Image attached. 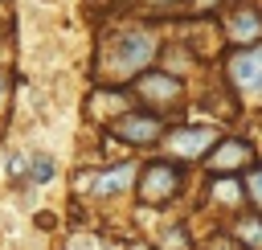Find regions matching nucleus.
Listing matches in <instances>:
<instances>
[{
    "label": "nucleus",
    "instance_id": "obj_1",
    "mask_svg": "<svg viewBox=\"0 0 262 250\" xmlns=\"http://www.w3.org/2000/svg\"><path fill=\"white\" fill-rule=\"evenodd\" d=\"M151 57H156V33L131 25V29H119V33L106 41V49H102V74L119 82V78L139 74Z\"/></svg>",
    "mask_w": 262,
    "mask_h": 250
},
{
    "label": "nucleus",
    "instance_id": "obj_2",
    "mask_svg": "<svg viewBox=\"0 0 262 250\" xmlns=\"http://www.w3.org/2000/svg\"><path fill=\"white\" fill-rule=\"evenodd\" d=\"M229 82L242 98L250 102H262V45L254 49H237L229 57Z\"/></svg>",
    "mask_w": 262,
    "mask_h": 250
},
{
    "label": "nucleus",
    "instance_id": "obj_3",
    "mask_svg": "<svg viewBox=\"0 0 262 250\" xmlns=\"http://www.w3.org/2000/svg\"><path fill=\"white\" fill-rule=\"evenodd\" d=\"M180 168L172 164V160H156V164H147L143 168V176H139V197L143 201H151V205H160V201H168L176 189H180Z\"/></svg>",
    "mask_w": 262,
    "mask_h": 250
},
{
    "label": "nucleus",
    "instance_id": "obj_4",
    "mask_svg": "<svg viewBox=\"0 0 262 250\" xmlns=\"http://www.w3.org/2000/svg\"><path fill=\"white\" fill-rule=\"evenodd\" d=\"M217 143V131L213 127H180V131H172L168 135V148L180 156V160H196L205 148H213Z\"/></svg>",
    "mask_w": 262,
    "mask_h": 250
},
{
    "label": "nucleus",
    "instance_id": "obj_5",
    "mask_svg": "<svg viewBox=\"0 0 262 250\" xmlns=\"http://www.w3.org/2000/svg\"><path fill=\"white\" fill-rule=\"evenodd\" d=\"M111 127H115V135L127 139V143H156V139H160V119H156V115H119Z\"/></svg>",
    "mask_w": 262,
    "mask_h": 250
},
{
    "label": "nucleus",
    "instance_id": "obj_6",
    "mask_svg": "<svg viewBox=\"0 0 262 250\" xmlns=\"http://www.w3.org/2000/svg\"><path fill=\"white\" fill-rule=\"evenodd\" d=\"M250 143L246 139H225V143H217L213 148V156H209V168L213 172H237L242 164H250Z\"/></svg>",
    "mask_w": 262,
    "mask_h": 250
},
{
    "label": "nucleus",
    "instance_id": "obj_7",
    "mask_svg": "<svg viewBox=\"0 0 262 250\" xmlns=\"http://www.w3.org/2000/svg\"><path fill=\"white\" fill-rule=\"evenodd\" d=\"M139 94H143V102L168 107V102H176V98H180V82H176L172 74H147V78L139 82Z\"/></svg>",
    "mask_w": 262,
    "mask_h": 250
},
{
    "label": "nucleus",
    "instance_id": "obj_8",
    "mask_svg": "<svg viewBox=\"0 0 262 250\" xmlns=\"http://www.w3.org/2000/svg\"><path fill=\"white\" fill-rule=\"evenodd\" d=\"M229 37H233L237 45L258 41V37H262V12H258V8H237V12L229 16Z\"/></svg>",
    "mask_w": 262,
    "mask_h": 250
},
{
    "label": "nucleus",
    "instance_id": "obj_9",
    "mask_svg": "<svg viewBox=\"0 0 262 250\" xmlns=\"http://www.w3.org/2000/svg\"><path fill=\"white\" fill-rule=\"evenodd\" d=\"M131 176H135V168H131V164H123L119 172H102V176L94 180V193H98V197H111V193H123Z\"/></svg>",
    "mask_w": 262,
    "mask_h": 250
},
{
    "label": "nucleus",
    "instance_id": "obj_10",
    "mask_svg": "<svg viewBox=\"0 0 262 250\" xmlns=\"http://www.w3.org/2000/svg\"><path fill=\"white\" fill-rule=\"evenodd\" d=\"M246 193H250V201L262 209V168H254V172H250V180H246Z\"/></svg>",
    "mask_w": 262,
    "mask_h": 250
},
{
    "label": "nucleus",
    "instance_id": "obj_11",
    "mask_svg": "<svg viewBox=\"0 0 262 250\" xmlns=\"http://www.w3.org/2000/svg\"><path fill=\"white\" fill-rule=\"evenodd\" d=\"M45 176H53V160L33 156V180H45Z\"/></svg>",
    "mask_w": 262,
    "mask_h": 250
},
{
    "label": "nucleus",
    "instance_id": "obj_12",
    "mask_svg": "<svg viewBox=\"0 0 262 250\" xmlns=\"http://www.w3.org/2000/svg\"><path fill=\"white\" fill-rule=\"evenodd\" d=\"M0 102H4V74H0Z\"/></svg>",
    "mask_w": 262,
    "mask_h": 250
},
{
    "label": "nucleus",
    "instance_id": "obj_13",
    "mask_svg": "<svg viewBox=\"0 0 262 250\" xmlns=\"http://www.w3.org/2000/svg\"><path fill=\"white\" fill-rule=\"evenodd\" d=\"M205 4H217V0H201V8H205Z\"/></svg>",
    "mask_w": 262,
    "mask_h": 250
},
{
    "label": "nucleus",
    "instance_id": "obj_14",
    "mask_svg": "<svg viewBox=\"0 0 262 250\" xmlns=\"http://www.w3.org/2000/svg\"><path fill=\"white\" fill-rule=\"evenodd\" d=\"M151 4H168V0H151Z\"/></svg>",
    "mask_w": 262,
    "mask_h": 250
}]
</instances>
